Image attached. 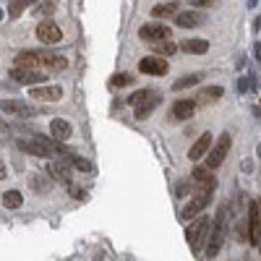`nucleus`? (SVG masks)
Listing matches in <instances>:
<instances>
[{"label": "nucleus", "instance_id": "obj_24", "mask_svg": "<svg viewBox=\"0 0 261 261\" xmlns=\"http://www.w3.org/2000/svg\"><path fill=\"white\" fill-rule=\"evenodd\" d=\"M32 3H37V0H11V6H8V18H18Z\"/></svg>", "mask_w": 261, "mask_h": 261}, {"label": "nucleus", "instance_id": "obj_2", "mask_svg": "<svg viewBox=\"0 0 261 261\" xmlns=\"http://www.w3.org/2000/svg\"><path fill=\"white\" fill-rule=\"evenodd\" d=\"M217 186H193V196H191V201L180 209V220H193L199 212L206 209V204L212 201V193H214Z\"/></svg>", "mask_w": 261, "mask_h": 261}, {"label": "nucleus", "instance_id": "obj_28", "mask_svg": "<svg viewBox=\"0 0 261 261\" xmlns=\"http://www.w3.org/2000/svg\"><path fill=\"white\" fill-rule=\"evenodd\" d=\"M68 162H71L76 170H81V172H89V170H92V162H89V160H84V157H79V154H71Z\"/></svg>", "mask_w": 261, "mask_h": 261}, {"label": "nucleus", "instance_id": "obj_23", "mask_svg": "<svg viewBox=\"0 0 261 261\" xmlns=\"http://www.w3.org/2000/svg\"><path fill=\"white\" fill-rule=\"evenodd\" d=\"M180 8H178V3L172 0V3H160V6H154L151 8V16H157V18H170V16H175Z\"/></svg>", "mask_w": 261, "mask_h": 261}, {"label": "nucleus", "instance_id": "obj_13", "mask_svg": "<svg viewBox=\"0 0 261 261\" xmlns=\"http://www.w3.org/2000/svg\"><path fill=\"white\" fill-rule=\"evenodd\" d=\"M204 21H206V16H204L201 11H196V8H191V11H178V13H175V24L183 27V29L201 27Z\"/></svg>", "mask_w": 261, "mask_h": 261}, {"label": "nucleus", "instance_id": "obj_39", "mask_svg": "<svg viewBox=\"0 0 261 261\" xmlns=\"http://www.w3.org/2000/svg\"><path fill=\"white\" fill-rule=\"evenodd\" d=\"M3 16H6V13H3V11H0V18H3Z\"/></svg>", "mask_w": 261, "mask_h": 261}, {"label": "nucleus", "instance_id": "obj_21", "mask_svg": "<svg viewBox=\"0 0 261 261\" xmlns=\"http://www.w3.org/2000/svg\"><path fill=\"white\" fill-rule=\"evenodd\" d=\"M193 186H217V178L209 167H193Z\"/></svg>", "mask_w": 261, "mask_h": 261}, {"label": "nucleus", "instance_id": "obj_35", "mask_svg": "<svg viewBox=\"0 0 261 261\" xmlns=\"http://www.w3.org/2000/svg\"><path fill=\"white\" fill-rule=\"evenodd\" d=\"M68 191H71V196H76V199H84V191H81V188H76L73 183L68 186Z\"/></svg>", "mask_w": 261, "mask_h": 261}, {"label": "nucleus", "instance_id": "obj_33", "mask_svg": "<svg viewBox=\"0 0 261 261\" xmlns=\"http://www.w3.org/2000/svg\"><path fill=\"white\" fill-rule=\"evenodd\" d=\"M217 0H191V6L193 8H209V6H214Z\"/></svg>", "mask_w": 261, "mask_h": 261}, {"label": "nucleus", "instance_id": "obj_1", "mask_svg": "<svg viewBox=\"0 0 261 261\" xmlns=\"http://www.w3.org/2000/svg\"><path fill=\"white\" fill-rule=\"evenodd\" d=\"M227 204L225 206H220V212H217V217H214V222H212V227H209V238H206V248H204V253L209 256V258H214L217 253L222 251V246H225V238H227Z\"/></svg>", "mask_w": 261, "mask_h": 261}, {"label": "nucleus", "instance_id": "obj_22", "mask_svg": "<svg viewBox=\"0 0 261 261\" xmlns=\"http://www.w3.org/2000/svg\"><path fill=\"white\" fill-rule=\"evenodd\" d=\"M222 94H225L222 86H206V89H201L199 94H196V102H199V105H209V102H217Z\"/></svg>", "mask_w": 261, "mask_h": 261}, {"label": "nucleus", "instance_id": "obj_25", "mask_svg": "<svg viewBox=\"0 0 261 261\" xmlns=\"http://www.w3.org/2000/svg\"><path fill=\"white\" fill-rule=\"evenodd\" d=\"M199 81H201V73H188V76H183V79H178L175 84H172V89L180 92V89H188V86L199 84Z\"/></svg>", "mask_w": 261, "mask_h": 261}, {"label": "nucleus", "instance_id": "obj_30", "mask_svg": "<svg viewBox=\"0 0 261 261\" xmlns=\"http://www.w3.org/2000/svg\"><path fill=\"white\" fill-rule=\"evenodd\" d=\"M50 13H55V3H53V0H45V3H39L34 8V16H42V18L50 16Z\"/></svg>", "mask_w": 261, "mask_h": 261}, {"label": "nucleus", "instance_id": "obj_16", "mask_svg": "<svg viewBox=\"0 0 261 261\" xmlns=\"http://www.w3.org/2000/svg\"><path fill=\"white\" fill-rule=\"evenodd\" d=\"M212 141H214V139H212V134H201V136H199V141H196V144L188 149V160H191V162H199V160L206 154V151L212 149Z\"/></svg>", "mask_w": 261, "mask_h": 261}, {"label": "nucleus", "instance_id": "obj_19", "mask_svg": "<svg viewBox=\"0 0 261 261\" xmlns=\"http://www.w3.org/2000/svg\"><path fill=\"white\" fill-rule=\"evenodd\" d=\"M151 50H154V55H160V58H172L178 53V45L172 39H160V42H151Z\"/></svg>", "mask_w": 261, "mask_h": 261}, {"label": "nucleus", "instance_id": "obj_3", "mask_svg": "<svg viewBox=\"0 0 261 261\" xmlns=\"http://www.w3.org/2000/svg\"><path fill=\"white\" fill-rule=\"evenodd\" d=\"M209 227H212V220H209V217H199V220H193V225L186 230V241H188V246H191L193 253H201V251H204Z\"/></svg>", "mask_w": 261, "mask_h": 261}, {"label": "nucleus", "instance_id": "obj_17", "mask_svg": "<svg viewBox=\"0 0 261 261\" xmlns=\"http://www.w3.org/2000/svg\"><path fill=\"white\" fill-rule=\"evenodd\" d=\"M50 134H53V139H58V141H68V139H71V134H73V128H71V123H68V120L55 118V120L50 123Z\"/></svg>", "mask_w": 261, "mask_h": 261}, {"label": "nucleus", "instance_id": "obj_20", "mask_svg": "<svg viewBox=\"0 0 261 261\" xmlns=\"http://www.w3.org/2000/svg\"><path fill=\"white\" fill-rule=\"evenodd\" d=\"M180 50L188 55H204L209 50V42L206 39H186V42H180Z\"/></svg>", "mask_w": 261, "mask_h": 261}, {"label": "nucleus", "instance_id": "obj_40", "mask_svg": "<svg viewBox=\"0 0 261 261\" xmlns=\"http://www.w3.org/2000/svg\"><path fill=\"white\" fill-rule=\"evenodd\" d=\"M258 154H261V149H258Z\"/></svg>", "mask_w": 261, "mask_h": 261}, {"label": "nucleus", "instance_id": "obj_26", "mask_svg": "<svg viewBox=\"0 0 261 261\" xmlns=\"http://www.w3.org/2000/svg\"><path fill=\"white\" fill-rule=\"evenodd\" d=\"M3 204H6V209H18L21 204H24V196H21L18 191H6Z\"/></svg>", "mask_w": 261, "mask_h": 261}, {"label": "nucleus", "instance_id": "obj_9", "mask_svg": "<svg viewBox=\"0 0 261 261\" xmlns=\"http://www.w3.org/2000/svg\"><path fill=\"white\" fill-rule=\"evenodd\" d=\"M0 110L8 113V115H18V118H34V115H39L37 107L21 102V99H0Z\"/></svg>", "mask_w": 261, "mask_h": 261}, {"label": "nucleus", "instance_id": "obj_15", "mask_svg": "<svg viewBox=\"0 0 261 261\" xmlns=\"http://www.w3.org/2000/svg\"><path fill=\"white\" fill-rule=\"evenodd\" d=\"M160 102H162V94H160V92H151V94L136 107V120H146V118L160 107Z\"/></svg>", "mask_w": 261, "mask_h": 261}, {"label": "nucleus", "instance_id": "obj_5", "mask_svg": "<svg viewBox=\"0 0 261 261\" xmlns=\"http://www.w3.org/2000/svg\"><path fill=\"white\" fill-rule=\"evenodd\" d=\"M139 39L141 42H160V39H172V29L167 24H160V21H149L139 29Z\"/></svg>", "mask_w": 261, "mask_h": 261}, {"label": "nucleus", "instance_id": "obj_27", "mask_svg": "<svg viewBox=\"0 0 261 261\" xmlns=\"http://www.w3.org/2000/svg\"><path fill=\"white\" fill-rule=\"evenodd\" d=\"M130 84H134V76L130 73H115L110 79V86H115V89H120V86H130Z\"/></svg>", "mask_w": 261, "mask_h": 261}, {"label": "nucleus", "instance_id": "obj_7", "mask_svg": "<svg viewBox=\"0 0 261 261\" xmlns=\"http://www.w3.org/2000/svg\"><path fill=\"white\" fill-rule=\"evenodd\" d=\"M47 172H50V178L60 186L68 188L73 180H71V162L68 160H50L47 162Z\"/></svg>", "mask_w": 261, "mask_h": 261}, {"label": "nucleus", "instance_id": "obj_18", "mask_svg": "<svg viewBox=\"0 0 261 261\" xmlns=\"http://www.w3.org/2000/svg\"><path fill=\"white\" fill-rule=\"evenodd\" d=\"M13 63H16V68H37V65H39V55L34 50H21Z\"/></svg>", "mask_w": 261, "mask_h": 261}, {"label": "nucleus", "instance_id": "obj_34", "mask_svg": "<svg viewBox=\"0 0 261 261\" xmlns=\"http://www.w3.org/2000/svg\"><path fill=\"white\" fill-rule=\"evenodd\" d=\"M191 188H193V183H191V180H180V186H178V196H186Z\"/></svg>", "mask_w": 261, "mask_h": 261}, {"label": "nucleus", "instance_id": "obj_14", "mask_svg": "<svg viewBox=\"0 0 261 261\" xmlns=\"http://www.w3.org/2000/svg\"><path fill=\"white\" fill-rule=\"evenodd\" d=\"M11 79L16 84H42V81H47L45 73H39L34 68H16V65L11 68Z\"/></svg>", "mask_w": 261, "mask_h": 261}, {"label": "nucleus", "instance_id": "obj_31", "mask_svg": "<svg viewBox=\"0 0 261 261\" xmlns=\"http://www.w3.org/2000/svg\"><path fill=\"white\" fill-rule=\"evenodd\" d=\"M149 94H151V89H141V92H136V94H130V97H128V105H130V107H139Z\"/></svg>", "mask_w": 261, "mask_h": 261}, {"label": "nucleus", "instance_id": "obj_11", "mask_svg": "<svg viewBox=\"0 0 261 261\" xmlns=\"http://www.w3.org/2000/svg\"><path fill=\"white\" fill-rule=\"evenodd\" d=\"M32 99H42V102H60L63 99V89L58 84H47V86H32L29 92Z\"/></svg>", "mask_w": 261, "mask_h": 261}, {"label": "nucleus", "instance_id": "obj_36", "mask_svg": "<svg viewBox=\"0 0 261 261\" xmlns=\"http://www.w3.org/2000/svg\"><path fill=\"white\" fill-rule=\"evenodd\" d=\"M248 86H251V81H248L246 76H243L241 81H238V89H241V92H248Z\"/></svg>", "mask_w": 261, "mask_h": 261}, {"label": "nucleus", "instance_id": "obj_8", "mask_svg": "<svg viewBox=\"0 0 261 261\" xmlns=\"http://www.w3.org/2000/svg\"><path fill=\"white\" fill-rule=\"evenodd\" d=\"M139 71L146 73V76H165V73L170 71V65H167V60L160 58V55H146V58L139 60Z\"/></svg>", "mask_w": 261, "mask_h": 261}, {"label": "nucleus", "instance_id": "obj_37", "mask_svg": "<svg viewBox=\"0 0 261 261\" xmlns=\"http://www.w3.org/2000/svg\"><path fill=\"white\" fill-rule=\"evenodd\" d=\"M6 134H8V125L6 120H0V139H6Z\"/></svg>", "mask_w": 261, "mask_h": 261}, {"label": "nucleus", "instance_id": "obj_6", "mask_svg": "<svg viewBox=\"0 0 261 261\" xmlns=\"http://www.w3.org/2000/svg\"><path fill=\"white\" fill-rule=\"evenodd\" d=\"M196 107H199V102H196L193 97H191V99H178V102H172V107H170V120H172V123L191 120L193 113H196Z\"/></svg>", "mask_w": 261, "mask_h": 261}, {"label": "nucleus", "instance_id": "obj_38", "mask_svg": "<svg viewBox=\"0 0 261 261\" xmlns=\"http://www.w3.org/2000/svg\"><path fill=\"white\" fill-rule=\"evenodd\" d=\"M6 172H8V170H6V165H3V160H0V178H6Z\"/></svg>", "mask_w": 261, "mask_h": 261}, {"label": "nucleus", "instance_id": "obj_4", "mask_svg": "<svg viewBox=\"0 0 261 261\" xmlns=\"http://www.w3.org/2000/svg\"><path fill=\"white\" fill-rule=\"evenodd\" d=\"M230 144H232V136L227 134V130L217 136L214 146L209 149V154H206V167H209V170H217V167H220V165L225 162L227 151H230Z\"/></svg>", "mask_w": 261, "mask_h": 261}, {"label": "nucleus", "instance_id": "obj_10", "mask_svg": "<svg viewBox=\"0 0 261 261\" xmlns=\"http://www.w3.org/2000/svg\"><path fill=\"white\" fill-rule=\"evenodd\" d=\"M37 37L45 42V45H58V42L63 39V32H60V27L55 24V21L42 18L39 24H37Z\"/></svg>", "mask_w": 261, "mask_h": 261}, {"label": "nucleus", "instance_id": "obj_32", "mask_svg": "<svg viewBox=\"0 0 261 261\" xmlns=\"http://www.w3.org/2000/svg\"><path fill=\"white\" fill-rule=\"evenodd\" d=\"M235 235H238V241H248V222H235Z\"/></svg>", "mask_w": 261, "mask_h": 261}, {"label": "nucleus", "instance_id": "obj_12", "mask_svg": "<svg viewBox=\"0 0 261 261\" xmlns=\"http://www.w3.org/2000/svg\"><path fill=\"white\" fill-rule=\"evenodd\" d=\"M39 65L45 71H65L68 68V58H63L58 53H47V50H39Z\"/></svg>", "mask_w": 261, "mask_h": 261}, {"label": "nucleus", "instance_id": "obj_29", "mask_svg": "<svg viewBox=\"0 0 261 261\" xmlns=\"http://www.w3.org/2000/svg\"><path fill=\"white\" fill-rule=\"evenodd\" d=\"M32 188H34L37 193H47V191H50V180L42 178V175H34V178H32Z\"/></svg>", "mask_w": 261, "mask_h": 261}]
</instances>
